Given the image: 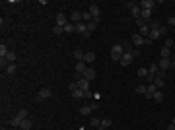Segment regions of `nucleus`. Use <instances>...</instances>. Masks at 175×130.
<instances>
[{"instance_id": "a19ab883", "label": "nucleus", "mask_w": 175, "mask_h": 130, "mask_svg": "<svg viewBox=\"0 0 175 130\" xmlns=\"http://www.w3.org/2000/svg\"><path fill=\"white\" fill-rule=\"evenodd\" d=\"M167 23H169V25H175V16H171V18H167Z\"/></svg>"}, {"instance_id": "a878e982", "label": "nucleus", "mask_w": 175, "mask_h": 130, "mask_svg": "<svg viewBox=\"0 0 175 130\" xmlns=\"http://www.w3.org/2000/svg\"><path fill=\"white\" fill-rule=\"evenodd\" d=\"M82 19H84L86 23L94 22V18H91V14H90V12H88V10H84V12H82Z\"/></svg>"}, {"instance_id": "20e7f679", "label": "nucleus", "mask_w": 175, "mask_h": 130, "mask_svg": "<svg viewBox=\"0 0 175 130\" xmlns=\"http://www.w3.org/2000/svg\"><path fill=\"white\" fill-rule=\"evenodd\" d=\"M130 41L134 43L136 47H140V45H150V43H152V41H150V39L142 37V35H140V33H134V35H132V37H130Z\"/></svg>"}, {"instance_id": "423d86ee", "label": "nucleus", "mask_w": 175, "mask_h": 130, "mask_svg": "<svg viewBox=\"0 0 175 130\" xmlns=\"http://www.w3.org/2000/svg\"><path fill=\"white\" fill-rule=\"evenodd\" d=\"M51 95H53L51 87H43V89H39V93H37V99H39V101H45V99H49Z\"/></svg>"}, {"instance_id": "f257e3e1", "label": "nucleus", "mask_w": 175, "mask_h": 130, "mask_svg": "<svg viewBox=\"0 0 175 130\" xmlns=\"http://www.w3.org/2000/svg\"><path fill=\"white\" fill-rule=\"evenodd\" d=\"M123 55H124V47L121 43H117V45L111 47V58H113V60H121Z\"/></svg>"}, {"instance_id": "1a4fd4ad", "label": "nucleus", "mask_w": 175, "mask_h": 130, "mask_svg": "<svg viewBox=\"0 0 175 130\" xmlns=\"http://www.w3.org/2000/svg\"><path fill=\"white\" fill-rule=\"evenodd\" d=\"M154 6H156L154 0H142V2H140V8H142V10H150V12H152Z\"/></svg>"}, {"instance_id": "c756f323", "label": "nucleus", "mask_w": 175, "mask_h": 130, "mask_svg": "<svg viewBox=\"0 0 175 130\" xmlns=\"http://www.w3.org/2000/svg\"><path fill=\"white\" fill-rule=\"evenodd\" d=\"M95 29H97V22H90V23H88V33H94Z\"/></svg>"}, {"instance_id": "ddd939ff", "label": "nucleus", "mask_w": 175, "mask_h": 130, "mask_svg": "<svg viewBox=\"0 0 175 130\" xmlns=\"http://www.w3.org/2000/svg\"><path fill=\"white\" fill-rule=\"evenodd\" d=\"M76 33H80V35H86V33H88V23H86V22L76 23Z\"/></svg>"}, {"instance_id": "9d476101", "label": "nucleus", "mask_w": 175, "mask_h": 130, "mask_svg": "<svg viewBox=\"0 0 175 130\" xmlns=\"http://www.w3.org/2000/svg\"><path fill=\"white\" fill-rule=\"evenodd\" d=\"M82 78H86L88 82H91V80L95 78V70H94V68H90V66H88V68H86V72L82 74Z\"/></svg>"}, {"instance_id": "e433bc0d", "label": "nucleus", "mask_w": 175, "mask_h": 130, "mask_svg": "<svg viewBox=\"0 0 175 130\" xmlns=\"http://www.w3.org/2000/svg\"><path fill=\"white\" fill-rule=\"evenodd\" d=\"M68 89H70V91H76V89H80V87H78V82H76V80L68 84Z\"/></svg>"}, {"instance_id": "79ce46f5", "label": "nucleus", "mask_w": 175, "mask_h": 130, "mask_svg": "<svg viewBox=\"0 0 175 130\" xmlns=\"http://www.w3.org/2000/svg\"><path fill=\"white\" fill-rule=\"evenodd\" d=\"M90 107H91V109H94V111H95V109L99 107V103H97V101H94V103H90Z\"/></svg>"}, {"instance_id": "f704fd0d", "label": "nucleus", "mask_w": 175, "mask_h": 130, "mask_svg": "<svg viewBox=\"0 0 175 130\" xmlns=\"http://www.w3.org/2000/svg\"><path fill=\"white\" fill-rule=\"evenodd\" d=\"M8 52H10V51H8V49L4 47V45H0V58H6V55H8Z\"/></svg>"}, {"instance_id": "2eb2a0df", "label": "nucleus", "mask_w": 175, "mask_h": 130, "mask_svg": "<svg viewBox=\"0 0 175 130\" xmlns=\"http://www.w3.org/2000/svg\"><path fill=\"white\" fill-rule=\"evenodd\" d=\"M78 82V87L82 89V91H88V89H90V82H88L86 78H80V80H76Z\"/></svg>"}, {"instance_id": "a211bd4d", "label": "nucleus", "mask_w": 175, "mask_h": 130, "mask_svg": "<svg viewBox=\"0 0 175 130\" xmlns=\"http://www.w3.org/2000/svg\"><path fill=\"white\" fill-rule=\"evenodd\" d=\"M74 68H76V74H84L86 68H88V64L86 62H76V66H74Z\"/></svg>"}, {"instance_id": "72a5a7b5", "label": "nucleus", "mask_w": 175, "mask_h": 130, "mask_svg": "<svg viewBox=\"0 0 175 130\" xmlns=\"http://www.w3.org/2000/svg\"><path fill=\"white\" fill-rule=\"evenodd\" d=\"M136 74H138V78H148V68H140Z\"/></svg>"}, {"instance_id": "0eeeda50", "label": "nucleus", "mask_w": 175, "mask_h": 130, "mask_svg": "<svg viewBox=\"0 0 175 130\" xmlns=\"http://www.w3.org/2000/svg\"><path fill=\"white\" fill-rule=\"evenodd\" d=\"M132 58H134V52H124V55L121 56V60H119V62L123 64V66H128V64L132 62Z\"/></svg>"}, {"instance_id": "9b49d317", "label": "nucleus", "mask_w": 175, "mask_h": 130, "mask_svg": "<svg viewBox=\"0 0 175 130\" xmlns=\"http://www.w3.org/2000/svg\"><path fill=\"white\" fill-rule=\"evenodd\" d=\"M55 22H57V25H58V27H64L66 23H68V19H66V16H64V14H57Z\"/></svg>"}, {"instance_id": "37998d69", "label": "nucleus", "mask_w": 175, "mask_h": 130, "mask_svg": "<svg viewBox=\"0 0 175 130\" xmlns=\"http://www.w3.org/2000/svg\"><path fill=\"white\" fill-rule=\"evenodd\" d=\"M171 68H175V55L171 56Z\"/></svg>"}, {"instance_id": "39448f33", "label": "nucleus", "mask_w": 175, "mask_h": 130, "mask_svg": "<svg viewBox=\"0 0 175 130\" xmlns=\"http://www.w3.org/2000/svg\"><path fill=\"white\" fill-rule=\"evenodd\" d=\"M88 12L91 14V18H94V22H97L99 19V14H101V10H99L97 4H90V8H88Z\"/></svg>"}, {"instance_id": "f3484780", "label": "nucleus", "mask_w": 175, "mask_h": 130, "mask_svg": "<svg viewBox=\"0 0 175 130\" xmlns=\"http://www.w3.org/2000/svg\"><path fill=\"white\" fill-rule=\"evenodd\" d=\"M138 33L142 35V37H146V39H148V35H150V25H148V23L140 25V27H138Z\"/></svg>"}, {"instance_id": "f03ea898", "label": "nucleus", "mask_w": 175, "mask_h": 130, "mask_svg": "<svg viewBox=\"0 0 175 130\" xmlns=\"http://www.w3.org/2000/svg\"><path fill=\"white\" fill-rule=\"evenodd\" d=\"M26 119H27V111H26V109H22V111H20L18 115H16L14 119L10 120V124H12V126H20V124H22Z\"/></svg>"}, {"instance_id": "c03bdc74", "label": "nucleus", "mask_w": 175, "mask_h": 130, "mask_svg": "<svg viewBox=\"0 0 175 130\" xmlns=\"http://www.w3.org/2000/svg\"><path fill=\"white\" fill-rule=\"evenodd\" d=\"M167 130H175V124H169V126H167Z\"/></svg>"}, {"instance_id": "aec40b11", "label": "nucleus", "mask_w": 175, "mask_h": 130, "mask_svg": "<svg viewBox=\"0 0 175 130\" xmlns=\"http://www.w3.org/2000/svg\"><path fill=\"white\" fill-rule=\"evenodd\" d=\"M140 18H142L146 23H148L150 18H152V12H150V10H142V12H140Z\"/></svg>"}, {"instance_id": "ea45409f", "label": "nucleus", "mask_w": 175, "mask_h": 130, "mask_svg": "<svg viewBox=\"0 0 175 130\" xmlns=\"http://www.w3.org/2000/svg\"><path fill=\"white\" fill-rule=\"evenodd\" d=\"M84 97H86V99H90V97H94V93H91L90 89H88V91H84Z\"/></svg>"}, {"instance_id": "f8f14e48", "label": "nucleus", "mask_w": 175, "mask_h": 130, "mask_svg": "<svg viewBox=\"0 0 175 130\" xmlns=\"http://www.w3.org/2000/svg\"><path fill=\"white\" fill-rule=\"evenodd\" d=\"M70 22H72L74 25H76V23H80L82 22V12H76V10H74L72 14H70Z\"/></svg>"}, {"instance_id": "c85d7f7f", "label": "nucleus", "mask_w": 175, "mask_h": 130, "mask_svg": "<svg viewBox=\"0 0 175 130\" xmlns=\"http://www.w3.org/2000/svg\"><path fill=\"white\" fill-rule=\"evenodd\" d=\"M72 97H74V99H86L82 89H76V91H72Z\"/></svg>"}, {"instance_id": "6e6552de", "label": "nucleus", "mask_w": 175, "mask_h": 130, "mask_svg": "<svg viewBox=\"0 0 175 130\" xmlns=\"http://www.w3.org/2000/svg\"><path fill=\"white\" fill-rule=\"evenodd\" d=\"M158 91V87L154 86V84H146V99H154V93Z\"/></svg>"}, {"instance_id": "4be33fe9", "label": "nucleus", "mask_w": 175, "mask_h": 130, "mask_svg": "<svg viewBox=\"0 0 175 130\" xmlns=\"http://www.w3.org/2000/svg\"><path fill=\"white\" fill-rule=\"evenodd\" d=\"M160 55H161V58H171V49L164 47V49L160 51Z\"/></svg>"}, {"instance_id": "7c9ffc66", "label": "nucleus", "mask_w": 175, "mask_h": 130, "mask_svg": "<svg viewBox=\"0 0 175 130\" xmlns=\"http://www.w3.org/2000/svg\"><path fill=\"white\" fill-rule=\"evenodd\" d=\"M90 124H91V126H95V128H99V124H101V120H99L97 117H91V119H90Z\"/></svg>"}, {"instance_id": "473e14b6", "label": "nucleus", "mask_w": 175, "mask_h": 130, "mask_svg": "<svg viewBox=\"0 0 175 130\" xmlns=\"http://www.w3.org/2000/svg\"><path fill=\"white\" fill-rule=\"evenodd\" d=\"M6 60H8V62H16V52L14 51H10V52H8V55H6Z\"/></svg>"}, {"instance_id": "cd10ccee", "label": "nucleus", "mask_w": 175, "mask_h": 130, "mask_svg": "<svg viewBox=\"0 0 175 130\" xmlns=\"http://www.w3.org/2000/svg\"><path fill=\"white\" fill-rule=\"evenodd\" d=\"M91 111H94V109H91L90 105H82V107H80V115H90Z\"/></svg>"}, {"instance_id": "dca6fc26", "label": "nucleus", "mask_w": 175, "mask_h": 130, "mask_svg": "<svg viewBox=\"0 0 175 130\" xmlns=\"http://www.w3.org/2000/svg\"><path fill=\"white\" fill-rule=\"evenodd\" d=\"M4 72H6L8 76H14L16 72H18V66H16V62H12V64H8L6 68H4Z\"/></svg>"}, {"instance_id": "412c9836", "label": "nucleus", "mask_w": 175, "mask_h": 130, "mask_svg": "<svg viewBox=\"0 0 175 130\" xmlns=\"http://www.w3.org/2000/svg\"><path fill=\"white\" fill-rule=\"evenodd\" d=\"M95 60V52H86V56H84V62L86 64H91Z\"/></svg>"}, {"instance_id": "4468645a", "label": "nucleus", "mask_w": 175, "mask_h": 130, "mask_svg": "<svg viewBox=\"0 0 175 130\" xmlns=\"http://www.w3.org/2000/svg\"><path fill=\"white\" fill-rule=\"evenodd\" d=\"M158 66H160V70H164V72H165L167 68H171V58H161Z\"/></svg>"}, {"instance_id": "4c0bfd02", "label": "nucleus", "mask_w": 175, "mask_h": 130, "mask_svg": "<svg viewBox=\"0 0 175 130\" xmlns=\"http://www.w3.org/2000/svg\"><path fill=\"white\" fill-rule=\"evenodd\" d=\"M53 33H55V35L64 33V27H58V25H55V27H53Z\"/></svg>"}, {"instance_id": "2f4dec72", "label": "nucleus", "mask_w": 175, "mask_h": 130, "mask_svg": "<svg viewBox=\"0 0 175 130\" xmlns=\"http://www.w3.org/2000/svg\"><path fill=\"white\" fill-rule=\"evenodd\" d=\"M134 91L136 93H144V95H146V84H138V86L134 87Z\"/></svg>"}, {"instance_id": "b1692460", "label": "nucleus", "mask_w": 175, "mask_h": 130, "mask_svg": "<svg viewBox=\"0 0 175 130\" xmlns=\"http://www.w3.org/2000/svg\"><path fill=\"white\" fill-rule=\"evenodd\" d=\"M74 31H76V25H74L72 22H68L64 25V33H74Z\"/></svg>"}, {"instance_id": "393cba45", "label": "nucleus", "mask_w": 175, "mask_h": 130, "mask_svg": "<svg viewBox=\"0 0 175 130\" xmlns=\"http://www.w3.org/2000/svg\"><path fill=\"white\" fill-rule=\"evenodd\" d=\"M31 126H33V123H31L29 119H26L22 124H20V128H22V130H31Z\"/></svg>"}, {"instance_id": "a18cd8bd", "label": "nucleus", "mask_w": 175, "mask_h": 130, "mask_svg": "<svg viewBox=\"0 0 175 130\" xmlns=\"http://www.w3.org/2000/svg\"><path fill=\"white\" fill-rule=\"evenodd\" d=\"M171 124H175V117H173V120H171Z\"/></svg>"}, {"instance_id": "58836bf2", "label": "nucleus", "mask_w": 175, "mask_h": 130, "mask_svg": "<svg viewBox=\"0 0 175 130\" xmlns=\"http://www.w3.org/2000/svg\"><path fill=\"white\" fill-rule=\"evenodd\" d=\"M165 47L171 49V47H173V39H165Z\"/></svg>"}, {"instance_id": "5701e85b", "label": "nucleus", "mask_w": 175, "mask_h": 130, "mask_svg": "<svg viewBox=\"0 0 175 130\" xmlns=\"http://www.w3.org/2000/svg\"><path fill=\"white\" fill-rule=\"evenodd\" d=\"M109 126H111V119H103V120H101V124H99V128H97V130H107Z\"/></svg>"}, {"instance_id": "bb28decb", "label": "nucleus", "mask_w": 175, "mask_h": 130, "mask_svg": "<svg viewBox=\"0 0 175 130\" xmlns=\"http://www.w3.org/2000/svg\"><path fill=\"white\" fill-rule=\"evenodd\" d=\"M84 56H86V52H82V51H74V58H76L78 62H84Z\"/></svg>"}, {"instance_id": "c9c22d12", "label": "nucleus", "mask_w": 175, "mask_h": 130, "mask_svg": "<svg viewBox=\"0 0 175 130\" xmlns=\"http://www.w3.org/2000/svg\"><path fill=\"white\" fill-rule=\"evenodd\" d=\"M148 25H150V31H152V29H160V22H148Z\"/></svg>"}, {"instance_id": "7ed1b4c3", "label": "nucleus", "mask_w": 175, "mask_h": 130, "mask_svg": "<svg viewBox=\"0 0 175 130\" xmlns=\"http://www.w3.org/2000/svg\"><path fill=\"white\" fill-rule=\"evenodd\" d=\"M165 31H167V27H165V25H161L160 29H152V31H150V35H148V39H150V41H156V39H160V35H165Z\"/></svg>"}, {"instance_id": "6ab92c4d", "label": "nucleus", "mask_w": 175, "mask_h": 130, "mask_svg": "<svg viewBox=\"0 0 175 130\" xmlns=\"http://www.w3.org/2000/svg\"><path fill=\"white\" fill-rule=\"evenodd\" d=\"M152 101H156V103H161V101H164V91H161V89H158L156 93H154V99Z\"/></svg>"}]
</instances>
